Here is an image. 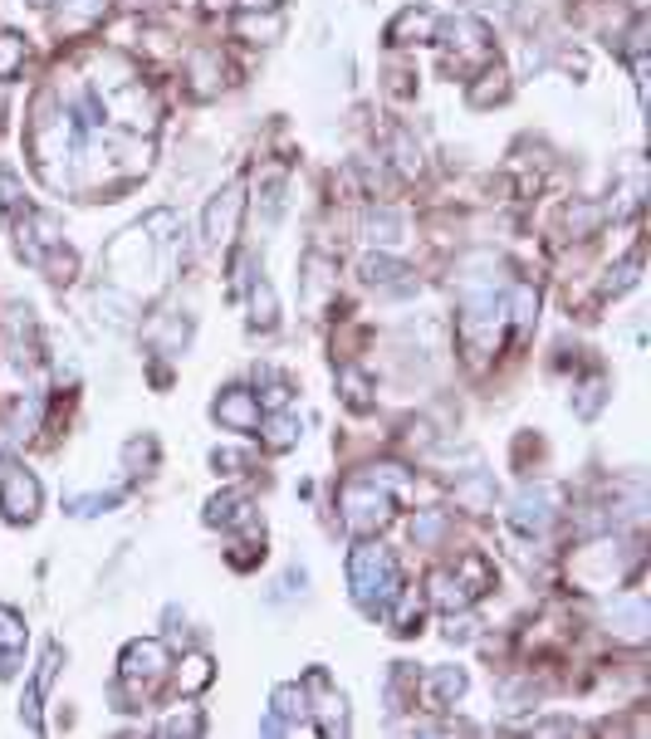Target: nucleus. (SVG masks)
I'll list each match as a JSON object with an SVG mask.
<instances>
[{
    "mask_svg": "<svg viewBox=\"0 0 651 739\" xmlns=\"http://www.w3.org/2000/svg\"><path fill=\"white\" fill-rule=\"evenodd\" d=\"M363 236L373 240V246L392 250V246H402L407 226H402V216H397L392 206H373V211H367V220H363Z\"/></svg>",
    "mask_w": 651,
    "mask_h": 739,
    "instance_id": "nucleus-16",
    "label": "nucleus"
},
{
    "mask_svg": "<svg viewBox=\"0 0 651 739\" xmlns=\"http://www.w3.org/2000/svg\"><path fill=\"white\" fill-rule=\"evenodd\" d=\"M212 466H216V470H240L245 461H240L236 451H212Z\"/></svg>",
    "mask_w": 651,
    "mask_h": 739,
    "instance_id": "nucleus-41",
    "label": "nucleus"
},
{
    "mask_svg": "<svg viewBox=\"0 0 651 739\" xmlns=\"http://www.w3.org/2000/svg\"><path fill=\"white\" fill-rule=\"evenodd\" d=\"M20 69H25V35L0 30V83H10Z\"/></svg>",
    "mask_w": 651,
    "mask_h": 739,
    "instance_id": "nucleus-24",
    "label": "nucleus"
},
{
    "mask_svg": "<svg viewBox=\"0 0 651 739\" xmlns=\"http://www.w3.org/2000/svg\"><path fill=\"white\" fill-rule=\"evenodd\" d=\"M250 309H255V323H260V329H275L279 309H275V289H270L265 280H255V289H250Z\"/></svg>",
    "mask_w": 651,
    "mask_h": 739,
    "instance_id": "nucleus-31",
    "label": "nucleus"
},
{
    "mask_svg": "<svg viewBox=\"0 0 651 739\" xmlns=\"http://www.w3.org/2000/svg\"><path fill=\"white\" fill-rule=\"evenodd\" d=\"M441 39H446V49H450L456 65H470V59L490 55V30L480 25L476 15H446L441 20Z\"/></svg>",
    "mask_w": 651,
    "mask_h": 739,
    "instance_id": "nucleus-5",
    "label": "nucleus"
},
{
    "mask_svg": "<svg viewBox=\"0 0 651 739\" xmlns=\"http://www.w3.org/2000/svg\"><path fill=\"white\" fill-rule=\"evenodd\" d=\"M510 99V73L500 65H490L470 89V109H490V103H505Z\"/></svg>",
    "mask_w": 651,
    "mask_h": 739,
    "instance_id": "nucleus-20",
    "label": "nucleus"
},
{
    "mask_svg": "<svg viewBox=\"0 0 651 739\" xmlns=\"http://www.w3.org/2000/svg\"><path fill=\"white\" fill-rule=\"evenodd\" d=\"M304 691L319 701V710H313V715L323 720V735H343V730H349V701H343V695L329 685V675L309 671V685H304Z\"/></svg>",
    "mask_w": 651,
    "mask_h": 739,
    "instance_id": "nucleus-10",
    "label": "nucleus"
},
{
    "mask_svg": "<svg viewBox=\"0 0 651 739\" xmlns=\"http://www.w3.org/2000/svg\"><path fill=\"white\" fill-rule=\"evenodd\" d=\"M212 681H216V661L206 657V651H192V657H182V667H176V685H182L186 695L206 691Z\"/></svg>",
    "mask_w": 651,
    "mask_h": 739,
    "instance_id": "nucleus-19",
    "label": "nucleus"
},
{
    "mask_svg": "<svg viewBox=\"0 0 651 739\" xmlns=\"http://www.w3.org/2000/svg\"><path fill=\"white\" fill-rule=\"evenodd\" d=\"M138 461H142V466H152V461H157L152 441H133V446H128V466H138Z\"/></svg>",
    "mask_w": 651,
    "mask_h": 739,
    "instance_id": "nucleus-40",
    "label": "nucleus"
},
{
    "mask_svg": "<svg viewBox=\"0 0 651 739\" xmlns=\"http://www.w3.org/2000/svg\"><path fill=\"white\" fill-rule=\"evenodd\" d=\"M607 627H613V637H623V641H647V632H651V607H647V598H642V593L617 598L613 612H607Z\"/></svg>",
    "mask_w": 651,
    "mask_h": 739,
    "instance_id": "nucleus-9",
    "label": "nucleus"
},
{
    "mask_svg": "<svg viewBox=\"0 0 651 739\" xmlns=\"http://www.w3.org/2000/svg\"><path fill=\"white\" fill-rule=\"evenodd\" d=\"M549 490H519L514 494V504H510V524L514 530H524V534H544L549 530Z\"/></svg>",
    "mask_w": 651,
    "mask_h": 739,
    "instance_id": "nucleus-12",
    "label": "nucleus"
},
{
    "mask_svg": "<svg viewBox=\"0 0 651 739\" xmlns=\"http://www.w3.org/2000/svg\"><path fill=\"white\" fill-rule=\"evenodd\" d=\"M20 647H25V622H20L10 607H0V651H5V657H15Z\"/></svg>",
    "mask_w": 651,
    "mask_h": 739,
    "instance_id": "nucleus-32",
    "label": "nucleus"
},
{
    "mask_svg": "<svg viewBox=\"0 0 651 739\" xmlns=\"http://www.w3.org/2000/svg\"><path fill=\"white\" fill-rule=\"evenodd\" d=\"M294 436H299V421H294L289 411H285V417H275V421L265 427V446H270V451H289V446H294Z\"/></svg>",
    "mask_w": 651,
    "mask_h": 739,
    "instance_id": "nucleus-33",
    "label": "nucleus"
},
{
    "mask_svg": "<svg viewBox=\"0 0 651 739\" xmlns=\"http://www.w3.org/2000/svg\"><path fill=\"white\" fill-rule=\"evenodd\" d=\"M20 206H25V192H20V177L10 172V167H0V211H5V216H15Z\"/></svg>",
    "mask_w": 651,
    "mask_h": 739,
    "instance_id": "nucleus-34",
    "label": "nucleus"
},
{
    "mask_svg": "<svg viewBox=\"0 0 651 739\" xmlns=\"http://www.w3.org/2000/svg\"><path fill=\"white\" fill-rule=\"evenodd\" d=\"M162 671H167V647H162V641H157V637L128 641V651H123V681L152 685Z\"/></svg>",
    "mask_w": 651,
    "mask_h": 739,
    "instance_id": "nucleus-7",
    "label": "nucleus"
},
{
    "mask_svg": "<svg viewBox=\"0 0 651 739\" xmlns=\"http://www.w3.org/2000/svg\"><path fill=\"white\" fill-rule=\"evenodd\" d=\"M392 520V494L377 490V480H349L343 485V524L353 534H377Z\"/></svg>",
    "mask_w": 651,
    "mask_h": 739,
    "instance_id": "nucleus-2",
    "label": "nucleus"
},
{
    "mask_svg": "<svg viewBox=\"0 0 651 739\" xmlns=\"http://www.w3.org/2000/svg\"><path fill=\"white\" fill-rule=\"evenodd\" d=\"M505 314H510L514 323H519V329H529L534 314H539V294H534L529 284H514V299L505 304Z\"/></svg>",
    "mask_w": 651,
    "mask_h": 739,
    "instance_id": "nucleus-30",
    "label": "nucleus"
},
{
    "mask_svg": "<svg viewBox=\"0 0 651 739\" xmlns=\"http://www.w3.org/2000/svg\"><path fill=\"white\" fill-rule=\"evenodd\" d=\"M412 538H416V544H436V538H441V514H436V510L416 514V524H412Z\"/></svg>",
    "mask_w": 651,
    "mask_h": 739,
    "instance_id": "nucleus-38",
    "label": "nucleus"
},
{
    "mask_svg": "<svg viewBox=\"0 0 651 739\" xmlns=\"http://www.w3.org/2000/svg\"><path fill=\"white\" fill-rule=\"evenodd\" d=\"M45 504V490L25 466H0V514L10 524H30Z\"/></svg>",
    "mask_w": 651,
    "mask_h": 739,
    "instance_id": "nucleus-3",
    "label": "nucleus"
},
{
    "mask_svg": "<svg viewBox=\"0 0 651 739\" xmlns=\"http://www.w3.org/2000/svg\"><path fill=\"white\" fill-rule=\"evenodd\" d=\"M162 735H202V715L196 710H182V715H167L162 725H157Z\"/></svg>",
    "mask_w": 651,
    "mask_h": 739,
    "instance_id": "nucleus-36",
    "label": "nucleus"
},
{
    "mask_svg": "<svg viewBox=\"0 0 651 739\" xmlns=\"http://www.w3.org/2000/svg\"><path fill=\"white\" fill-rule=\"evenodd\" d=\"M339 383H343V393H349V402H353V407H363V402H367V393H373V387H367V377L358 373V367H343V373H339Z\"/></svg>",
    "mask_w": 651,
    "mask_h": 739,
    "instance_id": "nucleus-37",
    "label": "nucleus"
},
{
    "mask_svg": "<svg viewBox=\"0 0 651 739\" xmlns=\"http://www.w3.org/2000/svg\"><path fill=\"white\" fill-rule=\"evenodd\" d=\"M392 162L402 167L407 177H422V147L412 143V133H407V128L392 133Z\"/></svg>",
    "mask_w": 651,
    "mask_h": 739,
    "instance_id": "nucleus-28",
    "label": "nucleus"
},
{
    "mask_svg": "<svg viewBox=\"0 0 651 739\" xmlns=\"http://www.w3.org/2000/svg\"><path fill=\"white\" fill-rule=\"evenodd\" d=\"M93 309H99L113 329H128V323L138 319V299H133L118 280H108V284H99V289H93Z\"/></svg>",
    "mask_w": 651,
    "mask_h": 739,
    "instance_id": "nucleus-13",
    "label": "nucleus"
},
{
    "mask_svg": "<svg viewBox=\"0 0 651 739\" xmlns=\"http://www.w3.org/2000/svg\"><path fill=\"white\" fill-rule=\"evenodd\" d=\"M456 578L466 583V593H470V598H480V593L490 588V578H495V573L486 568V558H480V554H466V558H460V568H456Z\"/></svg>",
    "mask_w": 651,
    "mask_h": 739,
    "instance_id": "nucleus-27",
    "label": "nucleus"
},
{
    "mask_svg": "<svg viewBox=\"0 0 651 739\" xmlns=\"http://www.w3.org/2000/svg\"><path fill=\"white\" fill-rule=\"evenodd\" d=\"M236 5H245V10H279V0H236Z\"/></svg>",
    "mask_w": 651,
    "mask_h": 739,
    "instance_id": "nucleus-42",
    "label": "nucleus"
},
{
    "mask_svg": "<svg viewBox=\"0 0 651 739\" xmlns=\"http://www.w3.org/2000/svg\"><path fill=\"white\" fill-rule=\"evenodd\" d=\"M245 514H255L245 494H216V500L206 504V520H212V524H240Z\"/></svg>",
    "mask_w": 651,
    "mask_h": 739,
    "instance_id": "nucleus-25",
    "label": "nucleus"
},
{
    "mask_svg": "<svg viewBox=\"0 0 651 739\" xmlns=\"http://www.w3.org/2000/svg\"><path fill=\"white\" fill-rule=\"evenodd\" d=\"M392 603H397V612H392L397 637H412V632L422 627V607H426V598H422V593H397Z\"/></svg>",
    "mask_w": 651,
    "mask_h": 739,
    "instance_id": "nucleus-23",
    "label": "nucleus"
},
{
    "mask_svg": "<svg viewBox=\"0 0 651 739\" xmlns=\"http://www.w3.org/2000/svg\"><path fill=\"white\" fill-rule=\"evenodd\" d=\"M456 500L466 504V510H476V514H480V510H490V504H495V490H490V475H480V470H476L466 485H456Z\"/></svg>",
    "mask_w": 651,
    "mask_h": 739,
    "instance_id": "nucleus-26",
    "label": "nucleus"
},
{
    "mask_svg": "<svg viewBox=\"0 0 651 739\" xmlns=\"http://www.w3.org/2000/svg\"><path fill=\"white\" fill-rule=\"evenodd\" d=\"M270 710H275V720H265V735L309 730V691H304V685H275Z\"/></svg>",
    "mask_w": 651,
    "mask_h": 739,
    "instance_id": "nucleus-6",
    "label": "nucleus"
},
{
    "mask_svg": "<svg viewBox=\"0 0 651 739\" xmlns=\"http://www.w3.org/2000/svg\"><path fill=\"white\" fill-rule=\"evenodd\" d=\"M206 10H236V0H202Z\"/></svg>",
    "mask_w": 651,
    "mask_h": 739,
    "instance_id": "nucleus-43",
    "label": "nucleus"
},
{
    "mask_svg": "<svg viewBox=\"0 0 651 739\" xmlns=\"http://www.w3.org/2000/svg\"><path fill=\"white\" fill-rule=\"evenodd\" d=\"M422 695H426V705H432V710H450V705L466 695V671L436 667V671L422 681Z\"/></svg>",
    "mask_w": 651,
    "mask_h": 739,
    "instance_id": "nucleus-14",
    "label": "nucleus"
},
{
    "mask_svg": "<svg viewBox=\"0 0 651 739\" xmlns=\"http://www.w3.org/2000/svg\"><path fill=\"white\" fill-rule=\"evenodd\" d=\"M304 274H309V294H304V304H309V309H319L323 294H329V274H333V265H329V260H319V255H309Z\"/></svg>",
    "mask_w": 651,
    "mask_h": 739,
    "instance_id": "nucleus-29",
    "label": "nucleus"
},
{
    "mask_svg": "<svg viewBox=\"0 0 651 739\" xmlns=\"http://www.w3.org/2000/svg\"><path fill=\"white\" fill-rule=\"evenodd\" d=\"M212 411L220 427H230V431H260V397L250 387H226Z\"/></svg>",
    "mask_w": 651,
    "mask_h": 739,
    "instance_id": "nucleus-8",
    "label": "nucleus"
},
{
    "mask_svg": "<svg viewBox=\"0 0 651 739\" xmlns=\"http://www.w3.org/2000/svg\"><path fill=\"white\" fill-rule=\"evenodd\" d=\"M349 583L367 612H382L402 588V573H397V558L382 544H358L349 558Z\"/></svg>",
    "mask_w": 651,
    "mask_h": 739,
    "instance_id": "nucleus-1",
    "label": "nucleus"
},
{
    "mask_svg": "<svg viewBox=\"0 0 651 739\" xmlns=\"http://www.w3.org/2000/svg\"><path fill=\"white\" fill-rule=\"evenodd\" d=\"M363 280L373 284V289H397V294H412L416 289L412 270L397 265V260H387V255H367L363 260Z\"/></svg>",
    "mask_w": 651,
    "mask_h": 739,
    "instance_id": "nucleus-15",
    "label": "nucleus"
},
{
    "mask_svg": "<svg viewBox=\"0 0 651 739\" xmlns=\"http://www.w3.org/2000/svg\"><path fill=\"white\" fill-rule=\"evenodd\" d=\"M470 637H476V622H470V617H450L446 622V641H470Z\"/></svg>",
    "mask_w": 651,
    "mask_h": 739,
    "instance_id": "nucleus-39",
    "label": "nucleus"
},
{
    "mask_svg": "<svg viewBox=\"0 0 651 739\" xmlns=\"http://www.w3.org/2000/svg\"><path fill=\"white\" fill-rule=\"evenodd\" d=\"M186 79L196 83V93H216L220 89V55L216 49H196V55L186 59Z\"/></svg>",
    "mask_w": 651,
    "mask_h": 739,
    "instance_id": "nucleus-21",
    "label": "nucleus"
},
{
    "mask_svg": "<svg viewBox=\"0 0 651 739\" xmlns=\"http://www.w3.org/2000/svg\"><path fill=\"white\" fill-rule=\"evenodd\" d=\"M35 5H45V0H35Z\"/></svg>",
    "mask_w": 651,
    "mask_h": 739,
    "instance_id": "nucleus-44",
    "label": "nucleus"
},
{
    "mask_svg": "<svg viewBox=\"0 0 651 739\" xmlns=\"http://www.w3.org/2000/svg\"><path fill=\"white\" fill-rule=\"evenodd\" d=\"M426 588H432V603L436 607H446V612H466L476 598L466 593V583H460L456 573H446V568H436L432 578H426Z\"/></svg>",
    "mask_w": 651,
    "mask_h": 739,
    "instance_id": "nucleus-17",
    "label": "nucleus"
},
{
    "mask_svg": "<svg viewBox=\"0 0 651 739\" xmlns=\"http://www.w3.org/2000/svg\"><path fill=\"white\" fill-rule=\"evenodd\" d=\"M236 30H240V39H250V45H275V39L285 35V15H279V10H265V20H260V10H250Z\"/></svg>",
    "mask_w": 651,
    "mask_h": 739,
    "instance_id": "nucleus-18",
    "label": "nucleus"
},
{
    "mask_svg": "<svg viewBox=\"0 0 651 739\" xmlns=\"http://www.w3.org/2000/svg\"><path fill=\"white\" fill-rule=\"evenodd\" d=\"M436 35V15L426 5H407L402 15L387 25V45H426Z\"/></svg>",
    "mask_w": 651,
    "mask_h": 739,
    "instance_id": "nucleus-11",
    "label": "nucleus"
},
{
    "mask_svg": "<svg viewBox=\"0 0 651 739\" xmlns=\"http://www.w3.org/2000/svg\"><path fill=\"white\" fill-rule=\"evenodd\" d=\"M637 270H642V260H627V265H617V270H607V284H603V294H627L637 284Z\"/></svg>",
    "mask_w": 651,
    "mask_h": 739,
    "instance_id": "nucleus-35",
    "label": "nucleus"
},
{
    "mask_svg": "<svg viewBox=\"0 0 651 739\" xmlns=\"http://www.w3.org/2000/svg\"><path fill=\"white\" fill-rule=\"evenodd\" d=\"M240 206H245V186L230 182L226 192H216L206 202V216H202V236L212 250H226L236 240V226H240Z\"/></svg>",
    "mask_w": 651,
    "mask_h": 739,
    "instance_id": "nucleus-4",
    "label": "nucleus"
},
{
    "mask_svg": "<svg viewBox=\"0 0 651 739\" xmlns=\"http://www.w3.org/2000/svg\"><path fill=\"white\" fill-rule=\"evenodd\" d=\"M113 0H59V20H65L69 30H83V25H99L103 15H108Z\"/></svg>",
    "mask_w": 651,
    "mask_h": 739,
    "instance_id": "nucleus-22",
    "label": "nucleus"
}]
</instances>
